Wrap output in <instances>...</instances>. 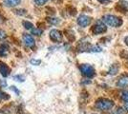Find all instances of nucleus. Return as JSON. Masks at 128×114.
Here are the masks:
<instances>
[{
    "mask_svg": "<svg viewBox=\"0 0 128 114\" xmlns=\"http://www.w3.org/2000/svg\"><path fill=\"white\" fill-rule=\"evenodd\" d=\"M117 86L120 87H125L128 86V76H122V78H120L117 82Z\"/></svg>",
    "mask_w": 128,
    "mask_h": 114,
    "instance_id": "8",
    "label": "nucleus"
},
{
    "mask_svg": "<svg viewBox=\"0 0 128 114\" xmlns=\"http://www.w3.org/2000/svg\"><path fill=\"white\" fill-rule=\"evenodd\" d=\"M106 30L107 29L105 27V25H103L102 23H98V24H96L95 26H93V28H92V32L95 34H100V33H105Z\"/></svg>",
    "mask_w": 128,
    "mask_h": 114,
    "instance_id": "6",
    "label": "nucleus"
},
{
    "mask_svg": "<svg viewBox=\"0 0 128 114\" xmlns=\"http://www.w3.org/2000/svg\"><path fill=\"white\" fill-rule=\"evenodd\" d=\"M80 70L82 73V75H84L85 77H93L95 75V70L92 66L88 65V64H82L80 67Z\"/></svg>",
    "mask_w": 128,
    "mask_h": 114,
    "instance_id": "3",
    "label": "nucleus"
},
{
    "mask_svg": "<svg viewBox=\"0 0 128 114\" xmlns=\"http://www.w3.org/2000/svg\"><path fill=\"white\" fill-rule=\"evenodd\" d=\"M100 2H102V3H107V2H109V1H111V0H98Z\"/></svg>",
    "mask_w": 128,
    "mask_h": 114,
    "instance_id": "26",
    "label": "nucleus"
},
{
    "mask_svg": "<svg viewBox=\"0 0 128 114\" xmlns=\"http://www.w3.org/2000/svg\"><path fill=\"white\" fill-rule=\"evenodd\" d=\"M14 79H16V81H20V82L24 81V77H23V76H21V75L14 76Z\"/></svg>",
    "mask_w": 128,
    "mask_h": 114,
    "instance_id": "23",
    "label": "nucleus"
},
{
    "mask_svg": "<svg viewBox=\"0 0 128 114\" xmlns=\"http://www.w3.org/2000/svg\"><path fill=\"white\" fill-rule=\"evenodd\" d=\"M103 21L106 23L107 25L111 26V27H120L122 25V18L112 15V14H106L103 16Z\"/></svg>",
    "mask_w": 128,
    "mask_h": 114,
    "instance_id": "1",
    "label": "nucleus"
},
{
    "mask_svg": "<svg viewBox=\"0 0 128 114\" xmlns=\"http://www.w3.org/2000/svg\"><path fill=\"white\" fill-rule=\"evenodd\" d=\"M8 53V46L7 45H0V56H6Z\"/></svg>",
    "mask_w": 128,
    "mask_h": 114,
    "instance_id": "12",
    "label": "nucleus"
},
{
    "mask_svg": "<svg viewBox=\"0 0 128 114\" xmlns=\"http://www.w3.org/2000/svg\"><path fill=\"white\" fill-rule=\"evenodd\" d=\"M62 33L58 30H52L50 32V38L54 42H60L62 40Z\"/></svg>",
    "mask_w": 128,
    "mask_h": 114,
    "instance_id": "4",
    "label": "nucleus"
},
{
    "mask_svg": "<svg viewBox=\"0 0 128 114\" xmlns=\"http://www.w3.org/2000/svg\"><path fill=\"white\" fill-rule=\"evenodd\" d=\"M23 42L24 44L26 45L27 47H29V48H32L34 46V39L32 38V35H30V34H27V33H24L23 34Z\"/></svg>",
    "mask_w": 128,
    "mask_h": 114,
    "instance_id": "7",
    "label": "nucleus"
},
{
    "mask_svg": "<svg viewBox=\"0 0 128 114\" xmlns=\"http://www.w3.org/2000/svg\"><path fill=\"white\" fill-rule=\"evenodd\" d=\"M117 72H118V67L117 66H113L112 68L110 69V71H109V73H110V74H113V75H114V74H116Z\"/></svg>",
    "mask_w": 128,
    "mask_h": 114,
    "instance_id": "17",
    "label": "nucleus"
},
{
    "mask_svg": "<svg viewBox=\"0 0 128 114\" xmlns=\"http://www.w3.org/2000/svg\"><path fill=\"white\" fill-rule=\"evenodd\" d=\"M40 63H41V61H40V60H36V59H32V60H31V64H32V65L38 66V65H39Z\"/></svg>",
    "mask_w": 128,
    "mask_h": 114,
    "instance_id": "21",
    "label": "nucleus"
},
{
    "mask_svg": "<svg viewBox=\"0 0 128 114\" xmlns=\"http://www.w3.org/2000/svg\"><path fill=\"white\" fill-rule=\"evenodd\" d=\"M23 26H24V28L27 29V30H32V29H34V28H32L34 25L29 21H23Z\"/></svg>",
    "mask_w": 128,
    "mask_h": 114,
    "instance_id": "14",
    "label": "nucleus"
},
{
    "mask_svg": "<svg viewBox=\"0 0 128 114\" xmlns=\"http://www.w3.org/2000/svg\"><path fill=\"white\" fill-rule=\"evenodd\" d=\"M122 99L125 103H128V90L123 91L122 94Z\"/></svg>",
    "mask_w": 128,
    "mask_h": 114,
    "instance_id": "15",
    "label": "nucleus"
},
{
    "mask_svg": "<svg viewBox=\"0 0 128 114\" xmlns=\"http://www.w3.org/2000/svg\"><path fill=\"white\" fill-rule=\"evenodd\" d=\"M21 0H4V4L8 7H16L19 5Z\"/></svg>",
    "mask_w": 128,
    "mask_h": 114,
    "instance_id": "10",
    "label": "nucleus"
},
{
    "mask_svg": "<svg viewBox=\"0 0 128 114\" xmlns=\"http://www.w3.org/2000/svg\"><path fill=\"white\" fill-rule=\"evenodd\" d=\"M3 99H9V96L6 93L0 91V100H3Z\"/></svg>",
    "mask_w": 128,
    "mask_h": 114,
    "instance_id": "20",
    "label": "nucleus"
},
{
    "mask_svg": "<svg viewBox=\"0 0 128 114\" xmlns=\"http://www.w3.org/2000/svg\"><path fill=\"white\" fill-rule=\"evenodd\" d=\"M90 51H93V52H100V51H102V49L98 47V46H93V47H91L90 49Z\"/></svg>",
    "mask_w": 128,
    "mask_h": 114,
    "instance_id": "16",
    "label": "nucleus"
},
{
    "mask_svg": "<svg viewBox=\"0 0 128 114\" xmlns=\"http://www.w3.org/2000/svg\"><path fill=\"white\" fill-rule=\"evenodd\" d=\"M31 32H32V34H34V35H41L43 33V31L41 29H38V28H34L31 30Z\"/></svg>",
    "mask_w": 128,
    "mask_h": 114,
    "instance_id": "13",
    "label": "nucleus"
},
{
    "mask_svg": "<svg viewBox=\"0 0 128 114\" xmlns=\"http://www.w3.org/2000/svg\"><path fill=\"white\" fill-rule=\"evenodd\" d=\"M49 22L52 23V24H56L59 22V20L58 18H49Z\"/></svg>",
    "mask_w": 128,
    "mask_h": 114,
    "instance_id": "22",
    "label": "nucleus"
},
{
    "mask_svg": "<svg viewBox=\"0 0 128 114\" xmlns=\"http://www.w3.org/2000/svg\"><path fill=\"white\" fill-rule=\"evenodd\" d=\"M124 42H125V44L128 46V36H126V37L124 38Z\"/></svg>",
    "mask_w": 128,
    "mask_h": 114,
    "instance_id": "27",
    "label": "nucleus"
},
{
    "mask_svg": "<svg viewBox=\"0 0 128 114\" xmlns=\"http://www.w3.org/2000/svg\"><path fill=\"white\" fill-rule=\"evenodd\" d=\"M91 23V18L89 16H87V15H84V14H82V15H80L78 18V24L80 25V27H87L89 24Z\"/></svg>",
    "mask_w": 128,
    "mask_h": 114,
    "instance_id": "5",
    "label": "nucleus"
},
{
    "mask_svg": "<svg viewBox=\"0 0 128 114\" xmlns=\"http://www.w3.org/2000/svg\"><path fill=\"white\" fill-rule=\"evenodd\" d=\"M16 13H17L18 15H24V14H26L27 13V11L26 10H23V9H20V10H16Z\"/></svg>",
    "mask_w": 128,
    "mask_h": 114,
    "instance_id": "19",
    "label": "nucleus"
},
{
    "mask_svg": "<svg viewBox=\"0 0 128 114\" xmlns=\"http://www.w3.org/2000/svg\"><path fill=\"white\" fill-rule=\"evenodd\" d=\"M118 9L120 8L122 11L124 12V11H126L128 10V2L126 1H124V0H122V1H120L118 3Z\"/></svg>",
    "mask_w": 128,
    "mask_h": 114,
    "instance_id": "11",
    "label": "nucleus"
},
{
    "mask_svg": "<svg viewBox=\"0 0 128 114\" xmlns=\"http://www.w3.org/2000/svg\"><path fill=\"white\" fill-rule=\"evenodd\" d=\"M0 73L4 77H7L10 73V69L9 67L4 64V63H0Z\"/></svg>",
    "mask_w": 128,
    "mask_h": 114,
    "instance_id": "9",
    "label": "nucleus"
},
{
    "mask_svg": "<svg viewBox=\"0 0 128 114\" xmlns=\"http://www.w3.org/2000/svg\"><path fill=\"white\" fill-rule=\"evenodd\" d=\"M96 107L102 111H105V110H109L112 109L114 107V103H113V101L109 100V99L100 98L96 102Z\"/></svg>",
    "mask_w": 128,
    "mask_h": 114,
    "instance_id": "2",
    "label": "nucleus"
},
{
    "mask_svg": "<svg viewBox=\"0 0 128 114\" xmlns=\"http://www.w3.org/2000/svg\"><path fill=\"white\" fill-rule=\"evenodd\" d=\"M11 88H12V90H14V91H16V92L17 93V94L19 93V90H17V89H16V87H11Z\"/></svg>",
    "mask_w": 128,
    "mask_h": 114,
    "instance_id": "25",
    "label": "nucleus"
},
{
    "mask_svg": "<svg viewBox=\"0 0 128 114\" xmlns=\"http://www.w3.org/2000/svg\"><path fill=\"white\" fill-rule=\"evenodd\" d=\"M125 109L128 110V103H125Z\"/></svg>",
    "mask_w": 128,
    "mask_h": 114,
    "instance_id": "28",
    "label": "nucleus"
},
{
    "mask_svg": "<svg viewBox=\"0 0 128 114\" xmlns=\"http://www.w3.org/2000/svg\"><path fill=\"white\" fill-rule=\"evenodd\" d=\"M34 3L38 6H43L48 0H34Z\"/></svg>",
    "mask_w": 128,
    "mask_h": 114,
    "instance_id": "18",
    "label": "nucleus"
},
{
    "mask_svg": "<svg viewBox=\"0 0 128 114\" xmlns=\"http://www.w3.org/2000/svg\"><path fill=\"white\" fill-rule=\"evenodd\" d=\"M6 38V33L3 31H0V40H3Z\"/></svg>",
    "mask_w": 128,
    "mask_h": 114,
    "instance_id": "24",
    "label": "nucleus"
}]
</instances>
